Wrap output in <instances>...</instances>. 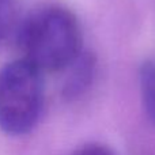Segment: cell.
Instances as JSON below:
<instances>
[{
	"instance_id": "1",
	"label": "cell",
	"mask_w": 155,
	"mask_h": 155,
	"mask_svg": "<svg viewBox=\"0 0 155 155\" xmlns=\"http://www.w3.org/2000/svg\"><path fill=\"white\" fill-rule=\"evenodd\" d=\"M23 59L42 72L68 68L82 53V31L65 7L44 5L21 21L16 31Z\"/></svg>"
},
{
	"instance_id": "2",
	"label": "cell",
	"mask_w": 155,
	"mask_h": 155,
	"mask_svg": "<svg viewBox=\"0 0 155 155\" xmlns=\"http://www.w3.org/2000/svg\"><path fill=\"white\" fill-rule=\"evenodd\" d=\"M42 71L26 59L0 70V129L11 136H23L38 124L44 107Z\"/></svg>"
},
{
	"instance_id": "3",
	"label": "cell",
	"mask_w": 155,
	"mask_h": 155,
	"mask_svg": "<svg viewBox=\"0 0 155 155\" xmlns=\"http://www.w3.org/2000/svg\"><path fill=\"white\" fill-rule=\"evenodd\" d=\"M68 68H71V74L65 80L63 94L67 99H75L91 84L95 71V60L91 54L80 53V56Z\"/></svg>"
},
{
	"instance_id": "4",
	"label": "cell",
	"mask_w": 155,
	"mask_h": 155,
	"mask_svg": "<svg viewBox=\"0 0 155 155\" xmlns=\"http://www.w3.org/2000/svg\"><path fill=\"white\" fill-rule=\"evenodd\" d=\"M139 80L144 112L151 123L155 124V57L146 60L142 64Z\"/></svg>"
},
{
	"instance_id": "5",
	"label": "cell",
	"mask_w": 155,
	"mask_h": 155,
	"mask_svg": "<svg viewBox=\"0 0 155 155\" xmlns=\"http://www.w3.org/2000/svg\"><path fill=\"white\" fill-rule=\"evenodd\" d=\"M21 25L19 0H0V45L12 34H16Z\"/></svg>"
},
{
	"instance_id": "6",
	"label": "cell",
	"mask_w": 155,
	"mask_h": 155,
	"mask_svg": "<svg viewBox=\"0 0 155 155\" xmlns=\"http://www.w3.org/2000/svg\"><path fill=\"white\" fill-rule=\"evenodd\" d=\"M72 155H117V154L113 150H110L109 147H106V146L93 143V144L83 146L82 148L75 151Z\"/></svg>"
}]
</instances>
